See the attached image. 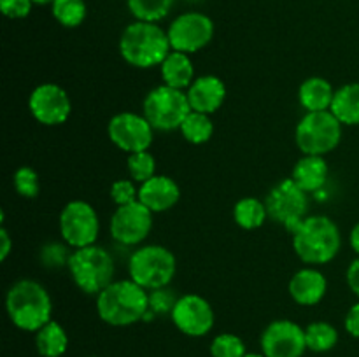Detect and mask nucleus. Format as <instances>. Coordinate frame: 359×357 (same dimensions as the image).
<instances>
[{
  "mask_svg": "<svg viewBox=\"0 0 359 357\" xmlns=\"http://www.w3.org/2000/svg\"><path fill=\"white\" fill-rule=\"evenodd\" d=\"M293 248L307 266L328 265L342 247V234L333 219L323 214L307 216L293 231Z\"/></svg>",
  "mask_w": 359,
  "mask_h": 357,
  "instance_id": "f257e3e1",
  "label": "nucleus"
},
{
  "mask_svg": "<svg viewBox=\"0 0 359 357\" xmlns=\"http://www.w3.org/2000/svg\"><path fill=\"white\" fill-rule=\"evenodd\" d=\"M149 312V290L132 279L114 280L97 296V314L105 324L125 328L144 321Z\"/></svg>",
  "mask_w": 359,
  "mask_h": 357,
  "instance_id": "f03ea898",
  "label": "nucleus"
},
{
  "mask_svg": "<svg viewBox=\"0 0 359 357\" xmlns=\"http://www.w3.org/2000/svg\"><path fill=\"white\" fill-rule=\"evenodd\" d=\"M6 310L11 322L21 331L37 332L53 321V301L48 289L34 279H21L6 294Z\"/></svg>",
  "mask_w": 359,
  "mask_h": 357,
  "instance_id": "7ed1b4c3",
  "label": "nucleus"
},
{
  "mask_svg": "<svg viewBox=\"0 0 359 357\" xmlns=\"http://www.w3.org/2000/svg\"><path fill=\"white\" fill-rule=\"evenodd\" d=\"M172 51L167 30L151 21H133L119 37V55L137 69L160 66Z\"/></svg>",
  "mask_w": 359,
  "mask_h": 357,
  "instance_id": "20e7f679",
  "label": "nucleus"
},
{
  "mask_svg": "<svg viewBox=\"0 0 359 357\" xmlns=\"http://www.w3.org/2000/svg\"><path fill=\"white\" fill-rule=\"evenodd\" d=\"M67 268L74 284L84 294H91V296H98L109 284L114 282V258L107 248L97 244L72 248Z\"/></svg>",
  "mask_w": 359,
  "mask_h": 357,
  "instance_id": "39448f33",
  "label": "nucleus"
},
{
  "mask_svg": "<svg viewBox=\"0 0 359 357\" xmlns=\"http://www.w3.org/2000/svg\"><path fill=\"white\" fill-rule=\"evenodd\" d=\"M177 261L172 251L158 244L140 245L128 258V279L146 290L168 287L175 276Z\"/></svg>",
  "mask_w": 359,
  "mask_h": 357,
  "instance_id": "423d86ee",
  "label": "nucleus"
},
{
  "mask_svg": "<svg viewBox=\"0 0 359 357\" xmlns=\"http://www.w3.org/2000/svg\"><path fill=\"white\" fill-rule=\"evenodd\" d=\"M342 126L332 111L305 112L294 128V144L302 154L326 156L339 147Z\"/></svg>",
  "mask_w": 359,
  "mask_h": 357,
  "instance_id": "0eeeda50",
  "label": "nucleus"
},
{
  "mask_svg": "<svg viewBox=\"0 0 359 357\" xmlns=\"http://www.w3.org/2000/svg\"><path fill=\"white\" fill-rule=\"evenodd\" d=\"M191 112L184 90L161 86L153 88L142 102V114L158 132H174L181 128L186 115Z\"/></svg>",
  "mask_w": 359,
  "mask_h": 357,
  "instance_id": "6e6552de",
  "label": "nucleus"
},
{
  "mask_svg": "<svg viewBox=\"0 0 359 357\" xmlns=\"http://www.w3.org/2000/svg\"><path fill=\"white\" fill-rule=\"evenodd\" d=\"M60 234L72 248L97 244L100 234V219L91 203L84 200H72L60 212Z\"/></svg>",
  "mask_w": 359,
  "mask_h": 357,
  "instance_id": "1a4fd4ad",
  "label": "nucleus"
},
{
  "mask_svg": "<svg viewBox=\"0 0 359 357\" xmlns=\"http://www.w3.org/2000/svg\"><path fill=\"white\" fill-rule=\"evenodd\" d=\"M269 219L283 224L287 231H293L309 216V195L298 188L293 178L277 182L265 198Z\"/></svg>",
  "mask_w": 359,
  "mask_h": 357,
  "instance_id": "9d476101",
  "label": "nucleus"
},
{
  "mask_svg": "<svg viewBox=\"0 0 359 357\" xmlns=\"http://www.w3.org/2000/svg\"><path fill=\"white\" fill-rule=\"evenodd\" d=\"M168 41L172 51L186 55L202 51L214 38V21L198 10L182 13L168 24Z\"/></svg>",
  "mask_w": 359,
  "mask_h": 357,
  "instance_id": "9b49d317",
  "label": "nucleus"
},
{
  "mask_svg": "<svg viewBox=\"0 0 359 357\" xmlns=\"http://www.w3.org/2000/svg\"><path fill=\"white\" fill-rule=\"evenodd\" d=\"M154 214L139 200L128 205L116 206L109 223V231L116 244L123 247H137L149 237Z\"/></svg>",
  "mask_w": 359,
  "mask_h": 357,
  "instance_id": "f8f14e48",
  "label": "nucleus"
},
{
  "mask_svg": "<svg viewBox=\"0 0 359 357\" xmlns=\"http://www.w3.org/2000/svg\"><path fill=\"white\" fill-rule=\"evenodd\" d=\"M107 135L119 150L126 154L149 150L154 142V128L137 112H119L107 125Z\"/></svg>",
  "mask_w": 359,
  "mask_h": 357,
  "instance_id": "ddd939ff",
  "label": "nucleus"
},
{
  "mask_svg": "<svg viewBox=\"0 0 359 357\" xmlns=\"http://www.w3.org/2000/svg\"><path fill=\"white\" fill-rule=\"evenodd\" d=\"M28 111L41 125L58 126L72 114V102L62 86L55 83H42L32 90L28 97Z\"/></svg>",
  "mask_w": 359,
  "mask_h": 357,
  "instance_id": "4468645a",
  "label": "nucleus"
},
{
  "mask_svg": "<svg viewBox=\"0 0 359 357\" xmlns=\"http://www.w3.org/2000/svg\"><path fill=\"white\" fill-rule=\"evenodd\" d=\"M259 345L265 357H302L307 350L305 329L290 318H277L262 332Z\"/></svg>",
  "mask_w": 359,
  "mask_h": 357,
  "instance_id": "2eb2a0df",
  "label": "nucleus"
},
{
  "mask_svg": "<svg viewBox=\"0 0 359 357\" xmlns=\"http://www.w3.org/2000/svg\"><path fill=\"white\" fill-rule=\"evenodd\" d=\"M172 322L188 336H205L214 328V310L209 301L198 294L179 296L170 312Z\"/></svg>",
  "mask_w": 359,
  "mask_h": 357,
  "instance_id": "dca6fc26",
  "label": "nucleus"
},
{
  "mask_svg": "<svg viewBox=\"0 0 359 357\" xmlns=\"http://www.w3.org/2000/svg\"><path fill=\"white\" fill-rule=\"evenodd\" d=\"M287 290L294 303L302 307H314L321 303L328 293V280L316 266H305L291 276Z\"/></svg>",
  "mask_w": 359,
  "mask_h": 357,
  "instance_id": "f3484780",
  "label": "nucleus"
},
{
  "mask_svg": "<svg viewBox=\"0 0 359 357\" xmlns=\"http://www.w3.org/2000/svg\"><path fill=\"white\" fill-rule=\"evenodd\" d=\"M181 198L179 184L168 175H154L149 181L139 184V202L153 214H161L177 205Z\"/></svg>",
  "mask_w": 359,
  "mask_h": 357,
  "instance_id": "a211bd4d",
  "label": "nucleus"
},
{
  "mask_svg": "<svg viewBox=\"0 0 359 357\" xmlns=\"http://www.w3.org/2000/svg\"><path fill=\"white\" fill-rule=\"evenodd\" d=\"M189 107L195 112L212 115L226 100V86L217 76H200L186 90Z\"/></svg>",
  "mask_w": 359,
  "mask_h": 357,
  "instance_id": "6ab92c4d",
  "label": "nucleus"
},
{
  "mask_svg": "<svg viewBox=\"0 0 359 357\" xmlns=\"http://www.w3.org/2000/svg\"><path fill=\"white\" fill-rule=\"evenodd\" d=\"M328 175L330 168L325 156L304 154V156L297 161V164H294L291 178L297 182L298 188H302L309 195V192H316L319 191V189H323V186L328 181Z\"/></svg>",
  "mask_w": 359,
  "mask_h": 357,
  "instance_id": "aec40b11",
  "label": "nucleus"
},
{
  "mask_svg": "<svg viewBox=\"0 0 359 357\" xmlns=\"http://www.w3.org/2000/svg\"><path fill=\"white\" fill-rule=\"evenodd\" d=\"M333 97H335V90L325 77H309L300 84V90H298V102L305 108V112L330 111Z\"/></svg>",
  "mask_w": 359,
  "mask_h": 357,
  "instance_id": "412c9836",
  "label": "nucleus"
},
{
  "mask_svg": "<svg viewBox=\"0 0 359 357\" xmlns=\"http://www.w3.org/2000/svg\"><path fill=\"white\" fill-rule=\"evenodd\" d=\"M160 74L163 84L177 90H188L195 77V66H193L189 55L181 51H170L163 63L160 65Z\"/></svg>",
  "mask_w": 359,
  "mask_h": 357,
  "instance_id": "4be33fe9",
  "label": "nucleus"
},
{
  "mask_svg": "<svg viewBox=\"0 0 359 357\" xmlns=\"http://www.w3.org/2000/svg\"><path fill=\"white\" fill-rule=\"evenodd\" d=\"M330 111L335 114L342 125H359V83H349L335 90L333 104Z\"/></svg>",
  "mask_w": 359,
  "mask_h": 357,
  "instance_id": "5701e85b",
  "label": "nucleus"
},
{
  "mask_svg": "<svg viewBox=\"0 0 359 357\" xmlns=\"http://www.w3.org/2000/svg\"><path fill=\"white\" fill-rule=\"evenodd\" d=\"M35 346L42 357H62L69 346V336L58 322L49 321L35 332Z\"/></svg>",
  "mask_w": 359,
  "mask_h": 357,
  "instance_id": "b1692460",
  "label": "nucleus"
},
{
  "mask_svg": "<svg viewBox=\"0 0 359 357\" xmlns=\"http://www.w3.org/2000/svg\"><path fill=\"white\" fill-rule=\"evenodd\" d=\"M266 219H269V210L262 200L248 196V198H242L235 203L233 220L242 230H258L265 224Z\"/></svg>",
  "mask_w": 359,
  "mask_h": 357,
  "instance_id": "393cba45",
  "label": "nucleus"
},
{
  "mask_svg": "<svg viewBox=\"0 0 359 357\" xmlns=\"http://www.w3.org/2000/svg\"><path fill=\"white\" fill-rule=\"evenodd\" d=\"M179 132L182 133L184 140H188L189 144L202 146V144L209 142L210 136L214 135V122L209 114L191 111L186 115L184 122L181 125Z\"/></svg>",
  "mask_w": 359,
  "mask_h": 357,
  "instance_id": "a878e982",
  "label": "nucleus"
},
{
  "mask_svg": "<svg viewBox=\"0 0 359 357\" xmlns=\"http://www.w3.org/2000/svg\"><path fill=\"white\" fill-rule=\"evenodd\" d=\"M305 342L312 352H328L339 343V331L330 322H312L305 328Z\"/></svg>",
  "mask_w": 359,
  "mask_h": 357,
  "instance_id": "bb28decb",
  "label": "nucleus"
},
{
  "mask_svg": "<svg viewBox=\"0 0 359 357\" xmlns=\"http://www.w3.org/2000/svg\"><path fill=\"white\" fill-rule=\"evenodd\" d=\"M51 14L62 27L76 28L86 20L88 7L84 0H53Z\"/></svg>",
  "mask_w": 359,
  "mask_h": 357,
  "instance_id": "cd10ccee",
  "label": "nucleus"
},
{
  "mask_svg": "<svg viewBox=\"0 0 359 357\" xmlns=\"http://www.w3.org/2000/svg\"><path fill=\"white\" fill-rule=\"evenodd\" d=\"M126 6L137 21L158 23L168 16L174 0H126Z\"/></svg>",
  "mask_w": 359,
  "mask_h": 357,
  "instance_id": "c85d7f7f",
  "label": "nucleus"
},
{
  "mask_svg": "<svg viewBox=\"0 0 359 357\" xmlns=\"http://www.w3.org/2000/svg\"><path fill=\"white\" fill-rule=\"evenodd\" d=\"M126 168H128L132 181L142 184V182L149 181L151 177L156 175V158H154L151 150H140V153L128 154Z\"/></svg>",
  "mask_w": 359,
  "mask_h": 357,
  "instance_id": "c756f323",
  "label": "nucleus"
},
{
  "mask_svg": "<svg viewBox=\"0 0 359 357\" xmlns=\"http://www.w3.org/2000/svg\"><path fill=\"white\" fill-rule=\"evenodd\" d=\"M13 184L18 195L28 200L37 198L39 191H41V178H39V174L34 168L28 167V164L20 167L14 172Z\"/></svg>",
  "mask_w": 359,
  "mask_h": 357,
  "instance_id": "7c9ffc66",
  "label": "nucleus"
},
{
  "mask_svg": "<svg viewBox=\"0 0 359 357\" xmlns=\"http://www.w3.org/2000/svg\"><path fill=\"white\" fill-rule=\"evenodd\" d=\"M212 357H245V345L233 332H221L210 343Z\"/></svg>",
  "mask_w": 359,
  "mask_h": 357,
  "instance_id": "2f4dec72",
  "label": "nucleus"
},
{
  "mask_svg": "<svg viewBox=\"0 0 359 357\" xmlns=\"http://www.w3.org/2000/svg\"><path fill=\"white\" fill-rule=\"evenodd\" d=\"M177 298L170 293L168 287H161V289L149 290V312H147L146 318L144 321H151L156 315H165L170 314L172 308H174Z\"/></svg>",
  "mask_w": 359,
  "mask_h": 357,
  "instance_id": "473e14b6",
  "label": "nucleus"
},
{
  "mask_svg": "<svg viewBox=\"0 0 359 357\" xmlns=\"http://www.w3.org/2000/svg\"><path fill=\"white\" fill-rule=\"evenodd\" d=\"M72 247L63 241V244H56V241H51V244L44 245L41 251V261L42 265L48 266V268H62V266L69 265V259L72 251Z\"/></svg>",
  "mask_w": 359,
  "mask_h": 357,
  "instance_id": "72a5a7b5",
  "label": "nucleus"
},
{
  "mask_svg": "<svg viewBox=\"0 0 359 357\" xmlns=\"http://www.w3.org/2000/svg\"><path fill=\"white\" fill-rule=\"evenodd\" d=\"M109 195H111V200L116 203V206L128 205V203L139 200V188L135 186V181L119 178V181L112 182Z\"/></svg>",
  "mask_w": 359,
  "mask_h": 357,
  "instance_id": "f704fd0d",
  "label": "nucleus"
},
{
  "mask_svg": "<svg viewBox=\"0 0 359 357\" xmlns=\"http://www.w3.org/2000/svg\"><path fill=\"white\" fill-rule=\"evenodd\" d=\"M35 4L32 0H0L2 14L9 20H23L32 13Z\"/></svg>",
  "mask_w": 359,
  "mask_h": 357,
  "instance_id": "c9c22d12",
  "label": "nucleus"
},
{
  "mask_svg": "<svg viewBox=\"0 0 359 357\" xmlns=\"http://www.w3.org/2000/svg\"><path fill=\"white\" fill-rule=\"evenodd\" d=\"M344 326H346V331L351 336L359 338V301L349 308V312L346 315V321H344Z\"/></svg>",
  "mask_w": 359,
  "mask_h": 357,
  "instance_id": "e433bc0d",
  "label": "nucleus"
},
{
  "mask_svg": "<svg viewBox=\"0 0 359 357\" xmlns=\"http://www.w3.org/2000/svg\"><path fill=\"white\" fill-rule=\"evenodd\" d=\"M346 279H347V286H349V289L353 290L354 296L359 300V258L354 259V261L349 265V268H347V273H346Z\"/></svg>",
  "mask_w": 359,
  "mask_h": 357,
  "instance_id": "4c0bfd02",
  "label": "nucleus"
},
{
  "mask_svg": "<svg viewBox=\"0 0 359 357\" xmlns=\"http://www.w3.org/2000/svg\"><path fill=\"white\" fill-rule=\"evenodd\" d=\"M11 251H13V238H11L9 231L2 226L0 227V261H6Z\"/></svg>",
  "mask_w": 359,
  "mask_h": 357,
  "instance_id": "58836bf2",
  "label": "nucleus"
},
{
  "mask_svg": "<svg viewBox=\"0 0 359 357\" xmlns=\"http://www.w3.org/2000/svg\"><path fill=\"white\" fill-rule=\"evenodd\" d=\"M349 241H351V247H353V251L359 255V223L354 224V227L351 230Z\"/></svg>",
  "mask_w": 359,
  "mask_h": 357,
  "instance_id": "ea45409f",
  "label": "nucleus"
},
{
  "mask_svg": "<svg viewBox=\"0 0 359 357\" xmlns=\"http://www.w3.org/2000/svg\"><path fill=\"white\" fill-rule=\"evenodd\" d=\"M32 2H34L35 6H46V4H49V6H51L53 0H32Z\"/></svg>",
  "mask_w": 359,
  "mask_h": 357,
  "instance_id": "a19ab883",
  "label": "nucleus"
},
{
  "mask_svg": "<svg viewBox=\"0 0 359 357\" xmlns=\"http://www.w3.org/2000/svg\"><path fill=\"white\" fill-rule=\"evenodd\" d=\"M245 357H265L263 354H245Z\"/></svg>",
  "mask_w": 359,
  "mask_h": 357,
  "instance_id": "79ce46f5",
  "label": "nucleus"
},
{
  "mask_svg": "<svg viewBox=\"0 0 359 357\" xmlns=\"http://www.w3.org/2000/svg\"><path fill=\"white\" fill-rule=\"evenodd\" d=\"M90 357H97V356H90Z\"/></svg>",
  "mask_w": 359,
  "mask_h": 357,
  "instance_id": "37998d69",
  "label": "nucleus"
}]
</instances>
